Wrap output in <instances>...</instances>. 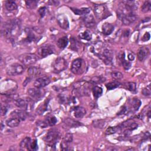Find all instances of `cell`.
I'll use <instances>...</instances> for the list:
<instances>
[{
  "label": "cell",
  "mask_w": 151,
  "mask_h": 151,
  "mask_svg": "<svg viewBox=\"0 0 151 151\" xmlns=\"http://www.w3.org/2000/svg\"><path fill=\"white\" fill-rule=\"evenodd\" d=\"M111 76L112 78L116 79V80H119V79H121L122 78H123V74L119 71H114L113 72L111 73Z\"/></svg>",
  "instance_id": "cell-42"
},
{
  "label": "cell",
  "mask_w": 151,
  "mask_h": 151,
  "mask_svg": "<svg viewBox=\"0 0 151 151\" xmlns=\"http://www.w3.org/2000/svg\"><path fill=\"white\" fill-rule=\"evenodd\" d=\"M149 50L148 48L145 47H140L139 49L137 52V58L140 61H143L147 57V56L149 54Z\"/></svg>",
  "instance_id": "cell-20"
},
{
  "label": "cell",
  "mask_w": 151,
  "mask_h": 151,
  "mask_svg": "<svg viewBox=\"0 0 151 151\" xmlns=\"http://www.w3.org/2000/svg\"><path fill=\"white\" fill-rule=\"evenodd\" d=\"M118 57H119V59L120 60V61L121 62L122 64L123 65V66L124 67V68L125 69H129V68L130 67V63L128 61H127L126 60H125V54H124V52L123 51V52H121L119 54V55H118Z\"/></svg>",
  "instance_id": "cell-26"
},
{
  "label": "cell",
  "mask_w": 151,
  "mask_h": 151,
  "mask_svg": "<svg viewBox=\"0 0 151 151\" xmlns=\"http://www.w3.org/2000/svg\"><path fill=\"white\" fill-rule=\"evenodd\" d=\"M151 8V2L150 1H145L142 6V11L144 12H147L148 11H150Z\"/></svg>",
  "instance_id": "cell-38"
},
{
  "label": "cell",
  "mask_w": 151,
  "mask_h": 151,
  "mask_svg": "<svg viewBox=\"0 0 151 151\" xmlns=\"http://www.w3.org/2000/svg\"><path fill=\"white\" fill-rule=\"evenodd\" d=\"M88 85V83L86 81H79L75 83L74 87L80 94L86 95L89 94Z\"/></svg>",
  "instance_id": "cell-9"
},
{
  "label": "cell",
  "mask_w": 151,
  "mask_h": 151,
  "mask_svg": "<svg viewBox=\"0 0 151 151\" xmlns=\"http://www.w3.org/2000/svg\"><path fill=\"white\" fill-rule=\"evenodd\" d=\"M129 109H128V111H134L138 110L139 108L141 102L140 101L136 98H133L129 101Z\"/></svg>",
  "instance_id": "cell-18"
},
{
  "label": "cell",
  "mask_w": 151,
  "mask_h": 151,
  "mask_svg": "<svg viewBox=\"0 0 151 151\" xmlns=\"http://www.w3.org/2000/svg\"><path fill=\"white\" fill-rule=\"evenodd\" d=\"M20 121L21 120L17 118L12 117L6 121V124L8 126L10 127H15L19 124Z\"/></svg>",
  "instance_id": "cell-28"
},
{
  "label": "cell",
  "mask_w": 151,
  "mask_h": 151,
  "mask_svg": "<svg viewBox=\"0 0 151 151\" xmlns=\"http://www.w3.org/2000/svg\"><path fill=\"white\" fill-rule=\"evenodd\" d=\"M134 54L133 52H130L128 55V59L129 61H133L134 59Z\"/></svg>",
  "instance_id": "cell-50"
},
{
  "label": "cell",
  "mask_w": 151,
  "mask_h": 151,
  "mask_svg": "<svg viewBox=\"0 0 151 151\" xmlns=\"http://www.w3.org/2000/svg\"><path fill=\"white\" fill-rule=\"evenodd\" d=\"M24 71V67L22 65L15 63L10 65L6 69V74L9 76H14L21 74Z\"/></svg>",
  "instance_id": "cell-7"
},
{
  "label": "cell",
  "mask_w": 151,
  "mask_h": 151,
  "mask_svg": "<svg viewBox=\"0 0 151 151\" xmlns=\"http://www.w3.org/2000/svg\"><path fill=\"white\" fill-rule=\"evenodd\" d=\"M150 110H149L148 111H147V117H148V118L149 119H150Z\"/></svg>",
  "instance_id": "cell-51"
},
{
  "label": "cell",
  "mask_w": 151,
  "mask_h": 151,
  "mask_svg": "<svg viewBox=\"0 0 151 151\" xmlns=\"http://www.w3.org/2000/svg\"><path fill=\"white\" fill-rule=\"evenodd\" d=\"M71 11L76 15H84L88 14L90 9L88 8H71Z\"/></svg>",
  "instance_id": "cell-23"
},
{
  "label": "cell",
  "mask_w": 151,
  "mask_h": 151,
  "mask_svg": "<svg viewBox=\"0 0 151 151\" xmlns=\"http://www.w3.org/2000/svg\"><path fill=\"white\" fill-rule=\"evenodd\" d=\"M44 122L47 126H52L57 123V120L55 116L51 115L47 116Z\"/></svg>",
  "instance_id": "cell-27"
},
{
  "label": "cell",
  "mask_w": 151,
  "mask_h": 151,
  "mask_svg": "<svg viewBox=\"0 0 151 151\" xmlns=\"http://www.w3.org/2000/svg\"><path fill=\"white\" fill-rule=\"evenodd\" d=\"M47 106H48V103L47 102V101H45L42 104L40 105V107H38V109L37 110L38 114H42L45 111H46L47 109Z\"/></svg>",
  "instance_id": "cell-40"
},
{
  "label": "cell",
  "mask_w": 151,
  "mask_h": 151,
  "mask_svg": "<svg viewBox=\"0 0 151 151\" xmlns=\"http://www.w3.org/2000/svg\"><path fill=\"white\" fill-rule=\"evenodd\" d=\"M41 68L35 66H31L28 69V74L29 76L31 78L38 77L41 74Z\"/></svg>",
  "instance_id": "cell-22"
},
{
  "label": "cell",
  "mask_w": 151,
  "mask_h": 151,
  "mask_svg": "<svg viewBox=\"0 0 151 151\" xmlns=\"http://www.w3.org/2000/svg\"><path fill=\"white\" fill-rule=\"evenodd\" d=\"M92 91H93V94L94 97L96 99L99 98V97L101 96V95L103 93V89L101 87L97 86H95L93 87L92 88Z\"/></svg>",
  "instance_id": "cell-32"
},
{
  "label": "cell",
  "mask_w": 151,
  "mask_h": 151,
  "mask_svg": "<svg viewBox=\"0 0 151 151\" xmlns=\"http://www.w3.org/2000/svg\"><path fill=\"white\" fill-rule=\"evenodd\" d=\"M70 48L74 50L77 51L80 48L79 42L74 38H70Z\"/></svg>",
  "instance_id": "cell-33"
},
{
  "label": "cell",
  "mask_w": 151,
  "mask_h": 151,
  "mask_svg": "<svg viewBox=\"0 0 151 151\" xmlns=\"http://www.w3.org/2000/svg\"><path fill=\"white\" fill-rule=\"evenodd\" d=\"M26 6L29 9H33L35 8L37 6V1L32 0V1H25Z\"/></svg>",
  "instance_id": "cell-39"
},
{
  "label": "cell",
  "mask_w": 151,
  "mask_h": 151,
  "mask_svg": "<svg viewBox=\"0 0 151 151\" xmlns=\"http://www.w3.org/2000/svg\"><path fill=\"white\" fill-rule=\"evenodd\" d=\"M38 149V145L36 140H32L28 148V150H36Z\"/></svg>",
  "instance_id": "cell-43"
},
{
  "label": "cell",
  "mask_w": 151,
  "mask_h": 151,
  "mask_svg": "<svg viewBox=\"0 0 151 151\" xmlns=\"http://www.w3.org/2000/svg\"><path fill=\"white\" fill-rule=\"evenodd\" d=\"M8 111V109L5 106H1V115L2 116H4L6 114V112Z\"/></svg>",
  "instance_id": "cell-48"
},
{
  "label": "cell",
  "mask_w": 151,
  "mask_h": 151,
  "mask_svg": "<svg viewBox=\"0 0 151 151\" xmlns=\"http://www.w3.org/2000/svg\"><path fill=\"white\" fill-rule=\"evenodd\" d=\"M142 93L145 96H149L150 95V85H149L146 88H143Z\"/></svg>",
  "instance_id": "cell-46"
},
{
  "label": "cell",
  "mask_w": 151,
  "mask_h": 151,
  "mask_svg": "<svg viewBox=\"0 0 151 151\" xmlns=\"http://www.w3.org/2000/svg\"><path fill=\"white\" fill-rule=\"evenodd\" d=\"M84 65V61L81 58H76L74 60L71 66V71L75 74L81 73Z\"/></svg>",
  "instance_id": "cell-10"
},
{
  "label": "cell",
  "mask_w": 151,
  "mask_h": 151,
  "mask_svg": "<svg viewBox=\"0 0 151 151\" xmlns=\"http://www.w3.org/2000/svg\"><path fill=\"white\" fill-rule=\"evenodd\" d=\"M63 141H64L67 143H70L73 141V134L71 133H67L63 139Z\"/></svg>",
  "instance_id": "cell-44"
},
{
  "label": "cell",
  "mask_w": 151,
  "mask_h": 151,
  "mask_svg": "<svg viewBox=\"0 0 151 151\" xmlns=\"http://www.w3.org/2000/svg\"><path fill=\"white\" fill-rule=\"evenodd\" d=\"M83 20L84 23V25L88 28L93 27L96 25V22L94 19V17L91 15H86L83 18Z\"/></svg>",
  "instance_id": "cell-17"
},
{
  "label": "cell",
  "mask_w": 151,
  "mask_h": 151,
  "mask_svg": "<svg viewBox=\"0 0 151 151\" xmlns=\"http://www.w3.org/2000/svg\"><path fill=\"white\" fill-rule=\"evenodd\" d=\"M6 9L9 11H13L17 9V5L14 1H7L5 3Z\"/></svg>",
  "instance_id": "cell-30"
},
{
  "label": "cell",
  "mask_w": 151,
  "mask_h": 151,
  "mask_svg": "<svg viewBox=\"0 0 151 151\" xmlns=\"http://www.w3.org/2000/svg\"><path fill=\"white\" fill-rule=\"evenodd\" d=\"M50 82H51V80L48 77L42 76L37 78L34 81V85L35 87L38 88H41L48 85Z\"/></svg>",
  "instance_id": "cell-13"
},
{
  "label": "cell",
  "mask_w": 151,
  "mask_h": 151,
  "mask_svg": "<svg viewBox=\"0 0 151 151\" xmlns=\"http://www.w3.org/2000/svg\"><path fill=\"white\" fill-rule=\"evenodd\" d=\"M105 123H106L104 122V120H101L95 121V123L94 122L93 123L94 126L99 128H103V127L105 126Z\"/></svg>",
  "instance_id": "cell-45"
},
{
  "label": "cell",
  "mask_w": 151,
  "mask_h": 151,
  "mask_svg": "<svg viewBox=\"0 0 151 151\" xmlns=\"http://www.w3.org/2000/svg\"><path fill=\"white\" fill-rule=\"evenodd\" d=\"M101 31L103 34L106 35H110L114 31V26L110 23L105 22L102 25Z\"/></svg>",
  "instance_id": "cell-21"
},
{
  "label": "cell",
  "mask_w": 151,
  "mask_h": 151,
  "mask_svg": "<svg viewBox=\"0 0 151 151\" xmlns=\"http://www.w3.org/2000/svg\"><path fill=\"white\" fill-rule=\"evenodd\" d=\"M136 18L137 16L134 12L124 14L119 18V19L122 21V23L125 25H130L131 24L133 23L136 21Z\"/></svg>",
  "instance_id": "cell-12"
},
{
  "label": "cell",
  "mask_w": 151,
  "mask_h": 151,
  "mask_svg": "<svg viewBox=\"0 0 151 151\" xmlns=\"http://www.w3.org/2000/svg\"><path fill=\"white\" fill-rule=\"evenodd\" d=\"M21 22L19 19H14L6 22L4 24L1 32L4 37L7 38L15 37L20 29Z\"/></svg>",
  "instance_id": "cell-1"
},
{
  "label": "cell",
  "mask_w": 151,
  "mask_h": 151,
  "mask_svg": "<svg viewBox=\"0 0 151 151\" xmlns=\"http://www.w3.org/2000/svg\"><path fill=\"white\" fill-rule=\"evenodd\" d=\"M120 85V83L118 81H113L106 84V87L108 90H111L119 87Z\"/></svg>",
  "instance_id": "cell-35"
},
{
  "label": "cell",
  "mask_w": 151,
  "mask_h": 151,
  "mask_svg": "<svg viewBox=\"0 0 151 151\" xmlns=\"http://www.w3.org/2000/svg\"><path fill=\"white\" fill-rule=\"evenodd\" d=\"M121 129H122V128H121L120 126H116V127H109L106 129L105 133L106 134H111L117 132L118 131L120 130Z\"/></svg>",
  "instance_id": "cell-37"
},
{
  "label": "cell",
  "mask_w": 151,
  "mask_h": 151,
  "mask_svg": "<svg viewBox=\"0 0 151 151\" xmlns=\"http://www.w3.org/2000/svg\"><path fill=\"white\" fill-rule=\"evenodd\" d=\"M19 60L25 65H30L37 62L38 56L33 53H25L21 54L18 57Z\"/></svg>",
  "instance_id": "cell-5"
},
{
  "label": "cell",
  "mask_w": 151,
  "mask_h": 151,
  "mask_svg": "<svg viewBox=\"0 0 151 151\" xmlns=\"http://www.w3.org/2000/svg\"><path fill=\"white\" fill-rule=\"evenodd\" d=\"M150 34L149 32H146L144 35L142 37V41H148L149 39H150Z\"/></svg>",
  "instance_id": "cell-49"
},
{
  "label": "cell",
  "mask_w": 151,
  "mask_h": 151,
  "mask_svg": "<svg viewBox=\"0 0 151 151\" xmlns=\"http://www.w3.org/2000/svg\"><path fill=\"white\" fill-rule=\"evenodd\" d=\"M54 47L51 44H44L40 47L37 50L38 55L41 57H45L54 53Z\"/></svg>",
  "instance_id": "cell-8"
},
{
  "label": "cell",
  "mask_w": 151,
  "mask_h": 151,
  "mask_svg": "<svg viewBox=\"0 0 151 151\" xmlns=\"http://www.w3.org/2000/svg\"><path fill=\"white\" fill-rule=\"evenodd\" d=\"M80 38L86 41H90L91 39V34L88 30H86L78 35Z\"/></svg>",
  "instance_id": "cell-34"
},
{
  "label": "cell",
  "mask_w": 151,
  "mask_h": 151,
  "mask_svg": "<svg viewBox=\"0 0 151 151\" xmlns=\"http://www.w3.org/2000/svg\"><path fill=\"white\" fill-rule=\"evenodd\" d=\"M94 12L99 20H103L111 15L107 6L104 4H96L94 6Z\"/></svg>",
  "instance_id": "cell-3"
},
{
  "label": "cell",
  "mask_w": 151,
  "mask_h": 151,
  "mask_svg": "<svg viewBox=\"0 0 151 151\" xmlns=\"http://www.w3.org/2000/svg\"><path fill=\"white\" fill-rule=\"evenodd\" d=\"M60 133L57 129H51L44 137L45 143L50 147L55 146L60 139Z\"/></svg>",
  "instance_id": "cell-2"
},
{
  "label": "cell",
  "mask_w": 151,
  "mask_h": 151,
  "mask_svg": "<svg viewBox=\"0 0 151 151\" xmlns=\"http://www.w3.org/2000/svg\"><path fill=\"white\" fill-rule=\"evenodd\" d=\"M28 95L32 99H37L38 100L41 98L43 96L44 93L42 90L38 88H30L27 91Z\"/></svg>",
  "instance_id": "cell-14"
},
{
  "label": "cell",
  "mask_w": 151,
  "mask_h": 151,
  "mask_svg": "<svg viewBox=\"0 0 151 151\" xmlns=\"http://www.w3.org/2000/svg\"><path fill=\"white\" fill-rule=\"evenodd\" d=\"M68 40L67 37L66 36H64L60 38L58 40L57 42V45L60 49L63 50L66 47V46L68 44Z\"/></svg>",
  "instance_id": "cell-24"
},
{
  "label": "cell",
  "mask_w": 151,
  "mask_h": 151,
  "mask_svg": "<svg viewBox=\"0 0 151 151\" xmlns=\"http://www.w3.org/2000/svg\"><path fill=\"white\" fill-rule=\"evenodd\" d=\"M104 81H105V78L101 76H94L91 79V81L93 83H100Z\"/></svg>",
  "instance_id": "cell-41"
},
{
  "label": "cell",
  "mask_w": 151,
  "mask_h": 151,
  "mask_svg": "<svg viewBox=\"0 0 151 151\" xmlns=\"http://www.w3.org/2000/svg\"><path fill=\"white\" fill-rule=\"evenodd\" d=\"M73 112L74 116L77 119L82 118L86 113V109L84 107L81 106L75 107L73 109Z\"/></svg>",
  "instance_id": "cell-19"
},
{
  "label": "cell",
  "mask_w": 151,
  "mask_h": 151,
  "mask_svg": "<svg viewBox=\"0 0 151 151\" xmlns=\"http://www.w3.org/2000/svg\"><path fill=\"white\" fill-rule=\"evenodd\" d=\"M57 22L60 27L63 29H67L69 27V22L67 18L64 14H60L58 15Z\"/></svg>",
  "instance_id": "cell-16"
},
{
  "label": "cell",
  "mask_w": 151,
  "mask_h": 151,
  "mask_svg": "<svg viewBox=\"0 0 151 151\" xmlns=\"http://www.w3.org/2000/svg\"><path fill=\"white\" fill-rule=\"evenodd\" d=\"M64 124L67 126L69 127H76L82 125L81 123H80V122H76L71 119H66L64 121Z\"/></svg>",
  "instance_id": "cell-29"
},
{
  "label": "cell",
  "mask_w": 151,
  "mask_h": 151,
  "mask_svg": "<svg viewBox=\"0 0 151 151\" xmlns=\"http://www.w3.org/2000/svg\"><path fill=\"white\" fill-rule=\"evenodd\" d=\"M124 87L130 91H135L136 90V85L134 82H127L124 84Z\"/></svg>",
  "instance_id": "cell-36"
},
{
  "label": "cell",
  "mask_w": 151,
  "mask_h": 151,
  "mask_svg": "<svg viewBox=\"0 0 151 151\" xmlns=\"http://www.w3.org/2000/svg\"><path fill=\"white\" fill-rule=\"evenodd\" d=\"M31 141L32 139L29 137H25L20 143V147L22 149H26L28 150Z\"/></svg>",
  "instance_id": "cell-31"
},
{
  "label": "cell",
  "mask_w": 151,
  "mask_h": 151,
  "mask_svg": "<svg viewBox=\"0 0 151 151\" xmlns=\"http://www.w3.org/2000/svg\"><path fill=\"white\" fill-rule=\"evenodd\" d=\"M46 11H47V8L45 6H42V7L40 8L38 11V13H39V14H40V15L41 18H42L45 16V15L46 14Z\"/></svg>",
  "instance_id": "cell-47"
},
{
  "label": "cell",
  "mask_w": 151,
  "mask_h": 151,
  "mask_svg": "<svg viewBox=\"0 0 151 151\" xmlns=\"http://www.w3.org/2000/svg\"><path fill=\"white\" fill-rule=\"evenodd\" d=\"M12 117H15L19 119L21 121L25 120L27 117V113L25 110L22 109L15 110L11 113Z\"/></svg>",
  "instance_id": "cell-15"
},
{
  "label": "cell",
  "mask_w": 151,
  "mask_h": 151,
  "mask_svg": "<svg viewBox=\"0 0 151 151\" xmlns=\"http://www.w3.org/2000/svg\"><path fill=\"white\" fill-rule=\"evenodd\" d=\"M15 104L18 108L25 111L31 110L33 106V101L31 99H17L15 101Z\"/></svg>",
  "instance_id": "cell-6"
},
{
  "label": "cell",
  "mask_w": 151,
  "mask_h": 151,
  "mask_svg": "<svg viewBox=\"0 0 151 151\" xmlns=\"http://www.w3.org/2000/svg\"><path fill=\"white\" fill-rule=\"evenodd\" d=\"M52 66L55 71L60 72L67 68V61L64 58L59 57L54 61Z\"/></svg>",
  "instance_id": "cell-11"
},
{
  "label": "cell",
  "mask_w": 151,
  "mask_h": 151,
  "mask_svg": "<svg viewBox=\"0 0 151 151\" xmlns=\"http://www.w3.org/2000/svg\"><path fill=\"white\" fill-rule=\"evenodd\" d=\"M25 31H26L27 37L24 39V42H25L27 43H30V42L34 41L36 38H35L34 34L32 32V31L29 28L26 29Z\"/></svg>",
  "instance_id": "cell-25"
},
{
  "label": "cell",
  "mask_w": 151,
  "mask_h": 151,
  "mask_svg": "<svg viewBox=\"0 0 151 151\" xmlns=\"http://www.w3.org/2000/svg\"><path fill=\"white\" fill-rule=\"evenodd\" d=\"M99 58H100L106 64L110 65L111 64L113 58V51L109 49L105 48L101 49V50L97 54Z\"/></svg>",
  "instance_id": "cell-4"
}]
</instances>
